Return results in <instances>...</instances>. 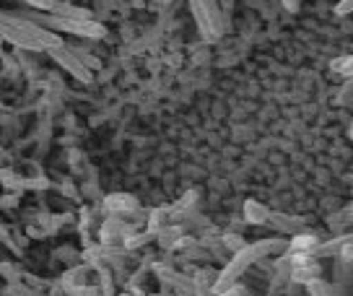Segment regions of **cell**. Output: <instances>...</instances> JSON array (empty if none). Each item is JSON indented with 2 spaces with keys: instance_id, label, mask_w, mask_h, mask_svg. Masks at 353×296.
<instances>
[{
  "instance_id": "5b68a950",
  "label": "cell",
  "mask_w": 353,
  "mask_h": 296,
  "mask_svg": "<svg viewBox=\"0 0 353 296\" xmlns=\"http://www.w3.org/2000/svg\"><path fill=\"white\" fill-rule=\"evenodd\" d=\"M50 13H55V16H63V19H91L88 11H81V8H73V6H68V3H60L57 0L55 8Z\"/></svg>"
},
{
  "instance_id": "8992f818",
  "label": "cell",
  "mask_w": 353,
  "mask_h": 296,
  "mask_svg": "<svg viewBox=\"0 0 353 296\" xmlns=\"http://www.w3.org/2000/svg\"><path fill=\"white\" fill-rule=\"evenodd\" d=\"M26 8H32V11H42V13H50L55 8L57 0H21Z\"/></svg>"
},
{
  "instance_id": "6da1fadb",
  "label": "cell",
  "mask_w": 353,
  "mask_h": 296,
  "mask_svg": "<svg viewBox=\"0 0 353 296\" xmlns=\"http://www.w3.org/2000/svg\"><path fill=\"white\" fill-rule=\"evenodd\" d=\"M21 19H26L29 23H37L47 32H65V34H76V37H104V26L97 23L94 19H63V16H55V13H42V11H26L19 13Z\"/></svg>"
},
{
  "instance_id": "7a4b0ae2",
  "label": "cell",
  "mask_w": 353,
  "mask_h": 296,
  "mask_svg": "<svg viewBox=\"0 0 353 296\" xmlns=\"http://www.w3.org/2000/svg\"><path fill=\"white\" fill-rule=\"evenodd\" d=\"M190 8H192V16L198 21L200 32L216 39L221 34V11H219V3L216 0H190Z\"/></svg>"
},
{
  "instance_id": "52a82bcc",
  "label": "cell",
  "mask_w": 353,
  "mask_h": 296,
  "mask_svg": "<svg viewBox=\"0 0 353 296\" xmlns=\"http://www.w3.org/2000/svg\"><path fill=\"white\" fill-rule=\"evenodd\" d=\"M288 11H299V0H281Z\"/></svg>"
},
{
  "instance_id": "277c9868",
  "label": "cell",
  "mask_w": 353,
  "mask_h": 296,
  "mask_svg": "<svg viewBox=\"0 0 353 296\" xmlns=\"http://www.w3.org/2000/svg\"><path fill=\"white\" fill-rule=\"evenodd\" d=\"M50 55L55 57L57 63H63V68H68V70H70L76 78H81V81H88V78H91V73L86 70V66L70 55L65 47H55V50H50Z\"/></svg>"
},
{
  "instance_id": "3957f363",
  "label": "cell",
  "mask_w": 353,
  "mask_h": 296,
  "mask_svg": "<svg viewBox=\"0 0 353 296\" xmlns=\"http://www.w3.org/2000/svg\"><path fill=\"white\" fill-rule=\"evenodd\" d=\"M270 247H281V241H260V244H254V247L242 250V253L234 257V263L226 268V273L221 275L219 286H229L232 281H236V275L242 273L244 268L252 263V260H257L260 255H268V253H263V250H270Z\"/></svg>"
}]
</instances>
